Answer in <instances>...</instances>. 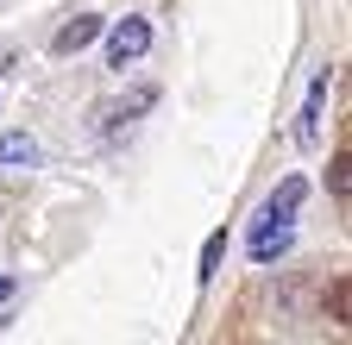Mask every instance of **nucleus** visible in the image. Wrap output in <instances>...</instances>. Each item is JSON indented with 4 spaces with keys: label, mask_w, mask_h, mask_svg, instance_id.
<instances>
[{
    "label": "nucleus",
    "mask_w": 352,
    "mask_h": 345,
    "mask_svg": "<svg viewBox=\"0 0 352 345\" xmlns=\"http://www.w3.org/2000/svg\"><path fill=\"white\" fill-rule=\"evenodd\" d=\"M101 38H107V63H113V69H126V63H139V57L151 51V19L126 13V19H113Z\"/></svg>",
    "instance_id": "1"
},
{
    "label": "nucleus",
    "mask_w": 352,
    "mask_h": 345,
    "mask_svg": "<svg viewBox=\"0 0 352 345\" xmlns=\"http://www.w3.org/2000/svg\"><path fill=\"white\" fill-rule=\"evenodd\" d=\"M327 95H333V69H321L308 82V101H302V119H296V145L315 151L321 145V113H327Z\"/></svg>",
    "instance_id": "2"
},
{
    "label": "nucleus",
    "mask_w": 352,
    "mask_h": 345,
    "mask_svg": "<svg viewBox=\"0 0 352 345\" xmlns=\"http://www.w3.org/2000/svg\"><path fill=\"white\" fill-rule=\"evenodd\" d=\"M289 245H296V220H258L252 239H245V257L252 264H277Z\"/></svg>",
    "instance_id": "3"
},
{
    "label": "nucleus",
    "mask_w": 352,
    "mask_h": 345,
    "mask_svg": "<svg viewBox=\"0 0 352 345\" xmlns=\"http://www.w3.org/2000/svg\"><path fill=\"white\" fill-rule=\"evenodd\" d=\"M101 32H107V25H101V13H76V19H63V25H57V38H51V57H76V51H88Z\"/></svg>",
    "instance_id": "4"
},
{
    "label": "nucleus",
    "mask_w": 352,
    "mask_h": 345,
    "mask_svg": "<svg viewBox=\"0 0 352 345\" xmlns=\"http://www.w3.org/2000/svg\"><path fill=\"white\" fill-rule=\"evenodd\" d=\"M302 195H308V182H302V176H283V182H277V195L264 201V220H296Z\"/></svg>",
    "instance_id": "5"
},
{
    "label": "nucleus",
    "mask_w": 352,
    "mask_h": 345,
    "mask_svg": "<svg viewBox=\"0 0 352 345\" xmlns=\"http://www.w3.org/2000/svg\"><path fill=\"white\" fill-rule=\"evenodd\" d=\"M32 163H38L32 132H0V169H32Z\"/></svg>",
    "instance_id": "6"
},
{
    "label": "nucleus",
    "mask_w": 352,
    "mask_h": 345,
    "mask_svg": "<svg viewBox=\"0 0 352 345\" xmlns=\"http://www.w3.org/2000/svg\"><path fill=\"white\" fill-rule=\"evenodd\" d=\"M220 257H227V233H208V245H201V264H195V276H201V283H214Z\"/></svg>",
    "instance_id": "7"
},
{
    "label": "nucleus",
    "mask_w": 352,
    "mask_h": 345,
    "mask_svg": "<svg viewBox=\"0 0 352 345\" xmlns=\"http://www.w3.org/2000/svg\"><path fill=\"white\" fill-rule=\"evenodd\" d=\"M151 101H157V88H132V95H126V101H113L107 113H113V119H139V113H145Z\"/></svg>",
    "instance_id": "8"
},
{
    "label": "nucleus",
    "mask_w": 352,
    "mask_h": 345,
    "mask_svg": "<svg viewBox=\"0 0 352 345\" xmlns=\"http://www.w3.org/2000/svg\"><path fill=\"white\" fill-rule=\"evenodd\" d=\"M327 189H333V201H346V195H352V169H346V157H333V163H327Z\"/></svg>",
    "instance_id": "9"
},
{
    "label": "nucleus",
    "mask_w": 352,
    "mask_h": 345,
    "mask_svg": "<svg viewBox=\"0 0 352 345\" xmlns=\"http://www.w3.org/2000/svg\"><path fill=\"white\" fill-rule=\"evenodd\" d=\"M7 295H13V276H0V301H7Z\"/></svg>",
    "instance_id": "10"
},
{
    "label": "nucleus",
    "mask_w": 352,
    "mask_h": 345,
    "mask_svg": "<svg viewBox=\"0 0 352 345\" xmlns=\"http://www.w3.org/2000/svg\"><path fill=\"white\" fill-rule=\"evenodd\" d=\"M0 326H7V314H0Z\"/></svg>",
    "instance_id": "11"
}]
</instances>
